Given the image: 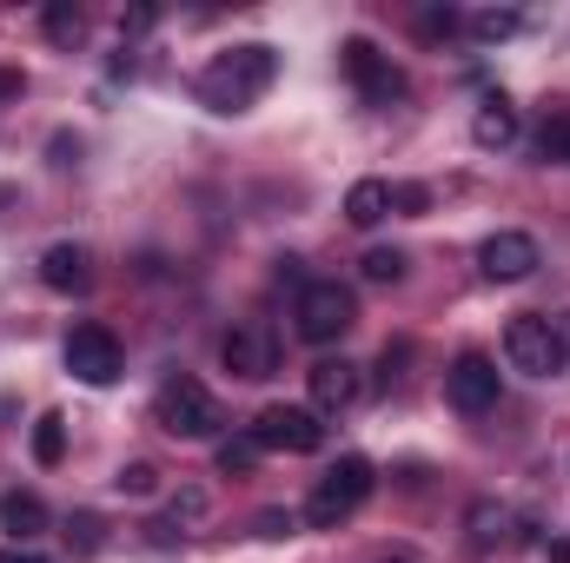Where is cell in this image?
I'll return each instance as SVG.
<instances>
[{"label":"cell","instance_id":"cell-1","mask_svg":"<svg viewBox=\"0 0 570 563\" xmlns=\"http://www.w3.org/2000/svg\"><path fill=\"white\" fill-rule=\"evenodd\" d=\"M273 80H279V53H273L266 40H246V47L219 53V60L199 73V100H206L213 113H239V107H253Z\"/></svg>","mask_w":570,"mask_h":563},{"label":"cell","instance_id":"cell-2","mask_svg":"<svg viewBox=\"0 0 570 563\" xmlns=\"http://www.w3.org/2000/svg\"><path fill=\"white\" fill-rule=\"evenodd\" d=\"M298 338L305 345H338L352 325H358V298H352V285L338 279H312L305 292H298Z\"/></svg>","mask_w":570,"mask_h":563},{"label":"cell","instance_id":"cell-3","mask_svg":"<svg viewBox=\"0 0 570 563\" xmlns=\"http://www.w3.org/2000/svg\"><path fill=\"white\" fill-rule=\"evenodd\" d=\"M365 497H372V464H365V457H338V464L318 477V491L305 497V517H312L318 531H338Z\"/></svg>","mask_w":570,"mask_h":563},{"label":"cell","instance_id":"cell-4","mask_svg":"<svg viewBox=\"0 0 570 563\" xmlns=\"http://www.w3.org/2000/svg\"><path fill=\"white\" fill-rule=\"evenodd\" d=\"M153 418L166 424L173 437H213L226 424V412H219V398L199 378H166L159 398H153Z\"/></svg>","mask_w":570,"mask_h":563},{"label":"cell","instance_id":"cell-5","mask_svg":"<svg viewBox=\"0 0 570 563\" xmlns=\"http://www.w3.org/2000/svg\"><path fill=\"white\" fill-rule=\"evenodd\" d=\"M504 358H511V372H524V378H558L570 365V352H564V338H558L551 318H511V325H504Z\"/></svg>","mask_w":570,"mask_h":563},{"label":"cell","instance_id":"cell-6","mask_svg":"<svg viewBox=\"0 0 570 563\" xmlns=\"http://www.w3.org/2000/svg\"><path fill=\"white\" fill-rule=\"evenodd\" d=\"M338 67H345V80L358 87V100H372V107H392V100L405 93V73H399L365 33H352V40L338 47Z\"/></svg>","mask_w":570,"mask_h":563},{"label":"cell","instance_id":"cell-7","mask_svg":"<svg viewBox=\"0 0 570 563\" xmlns=\"http://www.w3.org/2000/svg\"><path fill=\"white\" fill-rule=\"evenodd\" d=\"M67 372L80 385H114L120 378V338L107 325H73L67 332Z\"/></svg>","mask_w":570,"mask_h":563},{"label":"cell","instance_id":"cell-8","mask_svg":"<svg viewBox=\"0 0 570 563\" xmlns=\"http://www.w3.org/2000/svg\"><path fill=\"white\" fill-rule=\"evenodd\" d=\"M253 437H259V451H318L325 444V424H318V412H305V405H266L253 418Z\"/></svg>","mask_w":570,"mask_h":563},{"label":"cell","instance_id":"cell-9","mask_svg":"<svg viewBox=\"0 0 570 563\" xmlns=\"http://www.w3.org/2000/svg\"><path fill=\"white\" fill-rule=\"evenodd\" d=\"M444 398L464 412V418H484L498 405V365L484 352H458V365L444 372Z\"/></svg>","mask_w":570,"mask_h":563},{"label":"cell","instance_id":"cell-10","mask_svg":"<svg viewBox=\"0 0 570 563\" xmlns=\"http://www.w3.org/2000/svg\"><path fill=\"white\" fill-rule=\"evenodd\" d=\"M219 358H226L233 378H273V372H279V345H273L266 325H233V332L219 338Z\"/></svg>","mask_w":570,"mask_h":563},{"label":"cell","instance_id":"cell-11","mask_svg":"<svg viewBox=\"0 0 570 563\" xmlns=\"http://www.w3.org/2000/svg\"><path fill=\"white\" fill-rule=\"evenodd\" d=\"M478 266H484V279L498 285H518L538 273V239L531 233H491L484 246H478Z\"/></svg>","mask_w":570,"mask_h":563},{"label":"cell","instance_id":"cell-12","mask_svg":"<svg viewBox=\"0 0 570 563\" xmlns=\"http://www.w3.org/2000/svg\"><path fill=\"white\" fill-rule=\"evenodd\" d=\"M305 385H312V405H318V412H352V405L365 398V378H358L352 358H318V365L305 372Z\"/></svg>","mask_w":570,"mask_h":563},{"label":"cell","instance_id":"cell-13","mask_svg":"<svg viewBox=\"0 0 570 563\" xmlns=\"http://www.w3.org/2000/svg\"><path fill=\"white\" fill-rule=\"evenodd\" d=\"M0 531L20 537V544L40 537V531H47V504H40L33 491H7V497H0Z\"/></svg>","mask_w":570,"mask_h":563},{"label":"cell","instance_id":"cell-14","mask_svg":"<svg viewBox=\"0 0 570 563\" xmlns=\"http://www.w3.org/2000/svg\"><path fill=\"white\" fill-rule=\"evenodd\" d=\"M40 279L53 285V292H87L94 273H87V253L80 246H47L40 253Z\"/></svg>","mask_w":570,"mask_h":563},{"label":"cell","instance_id":"cell-15","mask_svg":"<svg viewBox=\"0 0 570 563\" xmlns=\"http://www.w3.org/2000/svg\"><path fill=\"white\" fill-rule=\"evenodd\" d=\"M471 140L491 146V152H498V146H511V140H518V107H511V100H484V107H478V120H471Z\"/></svg>","mask_w":570,"mask_h":563},{"label":"cell","instance_id":"cell-16","mask_svg":"<svg viewBox=\"0 0 570 563\" xmlns=\"http://www.w3.org/2000/svg\"><path fill=\"white\" fill-rule=\"evenodd\" d=\"M464 531H471V551L484 557V551H498V544H504V531H511V511L484 497V504H471V511H464Z\"/></svg>","mask_w":570,"mask_h":563},{"label":"cell","instance_id":"cell-17","mask_svg":"<svg viewBox=\"0 0 570 563\" xmlns=\"http://www.w3.org/2000/svg\"><path fill=\"white\" fill-rule=\"evenodd\" d=\"M385 213H392V186H385V179H358V186L345 192V219H352V226H379Z\"/></svg>","mask_w":570,"mask_h":563},{"label":"cell","instance_id":"cell-18","mask_svg":"<svg viewBox=\"0 0 570 563\" xmlns=\"http://www.w3.org/2000/svg\"><path fill=\"white\" fill-rule=\"evenodd\" d=\"M33 457H40V464H60V457H67V418H60V412H47V418L33 424Z\"/></svg>","mask_w":570,"mask_h":563},{"label":"cell","instance_id":"cell-19","mask_svg":"<svg viewBox=\"0 0 570 563\" xmlns=\"http://www.w3.org/2000/svg\"><path fill=\"white\" fill-rule=\"evenodd\" d=\"M253 464H259V437H253V431H246V437H226V444H219V471H226V477H246Z\"/></svg>","mask_w":570,"mask_h":563},{"label":"cell","instance_id":"cell-20","mask_svg":"<svg viewBox=\"0 0 570 563\" xmlns=\"http://www.w3.org/2000/svg\"><path fill=\"white\" fill-rule=\"evenodd\" d=\"M358 273H365L372 285H399V279H405V253H392V246H372Z\"/></svg>","mask_w":570,"mask_h":563},{"label":"cell","instance_id":"cell-21","mask_svg":"<svg viewBox=\"0 0 570 563\" xmlns=\"http://www.w3.org/2000/svg\"><path fill=\"white\" fill-rule=\"evenodd\" d=\"M47 33H53L60 47H73V40L87 33V20H80V7H67V0H60V7H47Z\"/></svg>","mask_w":570,"mask_h":563},{"label":"cell","instance_id":"cell-22","mask_svg":"<svg viewBox=\"0 0 570 563\" xmlns=\"http://www.w3.org/2000/svg\"><path fill=\"white\" fill-rule=\"evenodd\" d=\"M471 33H478V40H511V33H518V13H511V7H491V13H471Z\"/></svg>","mask_w":570,"mask_h":563},{"label":"cell","instance_id":"cell-23","mask_svg":"<svg viewBox=\"0 0 570 563\" xmlns=\"http://www.w3.org/2000/svg\"><path fill=\"white\" fill-rule=\"evenodd\" d=\"M120 491H127V497H153V491H159V471H153V464H127V471H120Z\"/></svg>","mask_w":570,"mask_h":563},{"label":"cell","instance_id":"cell-24","mask_svg":"<svg viewBox=\"0 0 570 563\" xmlns=\"http://www.w3.org/2000/svg\"><path fill=\"white\" fill-rule=\"evenodd\" d=\"M538 152L570 166V120H551V127H544V140H538Z\"/></svg>","mask_w":570,"mask_h":563},{"label":"cell","instance_id":"cell-25","mask_svg":"<svg viewBox=\"0 0 570 563\" xmlns=\"http://www.w3.org/2000/svg\"><path fill=\"white\" fill-rule=\"evenodd\" d=\"M67 537H73V551H80V557H94V551H100V517H87V511H80Z\"/></svg>","mask_w":570,"mask_h":563},{"label":"cell","instance_id":"cell-26","mask_svg":"<svg viewBox=\"0 0 570 563\" xmlns=\"http://www.w3.org/2000/svg\"><path fill=\"white\" fill-rule=\"evenodd\" d=\"M392 206H405V213H425L431 192H425V186H399V192H392Z\"/></svg>","mask_w":570,"mask_h":563},{"label":"cell","instance_id":"cell-27","mask_svg":"<svg viewBox=\"0 0 570 563\" xmlns=\"http://www.w3.org/2000/svg\"><path fill=\"white\" fill-rule=\"evenodd\" d=\"M206 511V491H179V504H173V517H199Z\"/></svg>","mask_w":570,"mask_h":563},{"label":"cell","instance_id":"cell-28","mask_svg":"<svg viewBox=\"0 0 570 563\" xmlns=\"http://www.w3.org/2000/svg\"><path fill=\"white\" fill-rule=\"evenodd\" d=\"M285 531H292V517H285V511H266V517H259V537H285Z\"/></svg>","mask_w":570,"mask_h":563},{"label":"cell","instance_id":"cell-29","mask_svg":"<svg viewBox=\"0 0 570 563\" xmlns=\"http://www.w3.org/2000/svg\"><path fill=\"white\" fill-rule=\"evenodd\" d=\"M146 537H153L159 551H173V537H179V531H173V517H159V524H146Z\"/></svg>","mask_w":570,"mask_h":563},{"label":"cell","instance_id":"cell-30","mask_svg":"<svg viewBox=\"0 0 570 563\" xmlns=\"http://www.w3.org/2000/svg\"><path fill=\"white\" fill-rule=\"evenodd\" d=\"M20 93H27V80L13 67H0V100H20Z\"/></svg>","mask_w":570,"mask_h":563},{"label":"cell","instance_id":"cell-31","mask_svg":"<svg viewBox=\"0 0 570 563\" xmlns=\"http://www.w3.org/2000/svg\"><path fill=\"white\" fill-rule=\"evenodd\" d=\"M120 27H127V33H146V27H153V7H134V13H127Z\"/></svg>","mask_w":570,"mask_h":563},{"label":"cell","instance_id":"cell-32","mask_svg":"<svg viewBox=\"0 0 570 563\" xmlns=\"http://www.w3.org/2000/svg\"><path fill=\"white\" fill-rule=\"evenodd\" d=\"M0 563H47V557H33V551H0Z\"/></svg>","mask_w":570,"mask_h":563},{"label":"cell","instance_id":"cell-33","mask_svg":"<svg viewBox=\"0 0 570 563\" xmlns=\"http://www.w3.org/2000/svg\"><path fill=\"white\" fill-rule=\"evenodd\" d=\"M551 325H558V338H564V352H570V312L564 318H551Z\"/></svg>","mask_w":570,"mask_h":563}]
</instances>
